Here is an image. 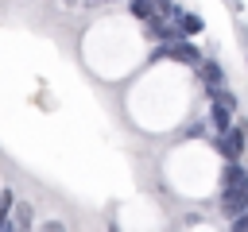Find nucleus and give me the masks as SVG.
<instances>
[{"instance_id":"obj_1","label":"nucleus","mask_w":248,"mask_h":232,"mask_svg":"<svg viewBox=\"0 0 248 232\" xmlns=\"http://www.w3.org/2000/svg\"><path fill=\"white\" fill-rule=\"evenodd\" d=\"M151 58H170V62L190 66V70H198V66H202V50H198V43H190V39H178V43H159Z\"/></svg>"},{"instance_id":"obj_2","label":"nucleus","mask_w":248,"mask_h":232,"mask_svg":"<svg viewBox=\"0 0 248 232\" xmlns=\"http://www.w3.org/2000/svg\"><path fill=\"white\" fill-rule=\"evenodd\" d=\"M221 143H225V162H240L248 151V120H232L229 131L221 135Z\"/></svg>"},{"instance_id":"obj_3","label":"nucleus","mask_w":248,"mask_h":232,"mask_svg":"<svg viewBox=\"0 0 248 232\" xmlns=\"http://www.w3.org/2000/svg\"><path fill=\"white\" fill-rule=\"evenodd\" d=\"M128 12H132L140 23H147V19L170 15V12H174V0H128Z\"/></svg>"},{"instance_id":"obj_4","label":"nucleus","mask_w":248,"mask_h":232,"mask_svg":"<svg viewBox=\"0 0 248 232\" xmlns=\"http://www.w3.org/2000/svg\"><path fill=\"white\" fill-rule=\"evenodd\" d=\"M217 213L221 217H240V213H248V186H240V189H221V197H217Z\"/></svg>"},{"instance_id":"obj_5","label":"nucleus","mask_w":248,"mask_h":232,"mask_svg":"<svg viewBox=\"0 0 248 232\" xmlns=\"http://www.w3.org/2000/svg\"><path fill=\"white\" fill-rule=\"evenodd\" d=\"M170 19H174V27H178V35H182V39H194V35H202V31H205V19H202L198 12H186L182 4H174Z\"/></svg>"},{"instance_id":"obj_6","label":"nucleus","mask_w":248,"mask_h":232,"mask_svg":"<svg viewBox=\"0 0 248 232\" xmlns=\"http://www.w3.org/2000/svg\"><path fill=\"white\" fill-rule=\"evenodd\" d=\"M198 77H202L205 93H213V89H225V66H221L217 58H202V66H198Z\"/></svg>"},{"instance_id":"obj_7","label":"nucleus","mask_w":248,"mask_h":232,"mask_svg":"<svg viewBox=\"0 0 248 232\" xmlns=\"http://www.w3.org/2000/svg\"><path fill=\"white\" fill-rule=\"evenodd\" d=\"M8 220H12V228H16V232H31V224H35V205H31L27 197H16V205H12Z\"/></svg>"},{"instance_id":"obj_8","label":"nucleus","mask_w":248,"mask_h":232,"mask_svg":"<svg viewBox=\"0 0 248 232\" xmlns=\"http://www.w3.org/2000/svg\"><path fill=\"white\" fill-rule=\"evenodd\" d=\"M143 27H147V35H151V39H155V43H178V39H182V35H178V27H174V19H170V15H163V19H147V23H143Z\"/></svg>"},{"instance_id":"obj_9","label":"nucleus","mask_w":248,"mask_h":232,"mask_svg":"<svg viewBox=\"0 0 248 232\" xmlns=\"http://www.w3.org/2000/svg\"><path fill=\"white\" fill-rule=\"evenodd\" d=\"M205 120H209V135H225V131H229V124H232V112H229L225 104L209 101V112H205Z\"/></svg>"},{"instance_id":"obj_10","label":"nucleus","mask_w":248,"mask_h":232,"mask_svg":"<svg viewBox=\"0 0 248 232\" xmlns=\"http://www.w3.org/2000/svg\"><path fill=\"white\" fill-rule=\"evenodd\" d=\"M240 186H248V166L225 162V170H221V189H240Z\"/></svg>"},{"instance_id":"obj_11","label":"nucleus","mask_w":248,"mask_h":232,"mask_svg":"<svg viewBox=\"0 0 248 232\" xmlns=\"http://www.w3.org/2000/svg\"><path fill=\"white\" fill-rule=\"evenodd\" d=\"M209 101H217V104H225L229 112H236V108H240V97H236V93H232L229 85H225V89H213V93H209Z\"/></svg>"},{"instance_id":"obj_12","label":"nucleus","mask_w":248,"mask_h":232,"mask_svg":"<svg viewBox=\"0 0 248 232\" xmlns=\"http://www.w3.org/2000/svg\"><path fill=\"white\" fill-rule=\"evenodd\" d=\"M229 232H248V213H240V217H232V224H229Z\"/></svg>"},{"instance_id":"obj_13","label":"nucleus","mask_w":248,"mask_h":232,"mask_svg":"<svg viewBox=\"0 0 248 232\" xmlns=\"http://www.w3.org/2000/svg\"><path fill=\"white\" fill-rule=\"evenodd\" d=\"M39 232H66V224H62V220H46Z\"/></svg>"},{"instance_id":"obj_14","label":"nucleus","mask_w":248,"mask_h":232,"mask_svg":"<svg viewBox=\"0 0 248 232\" xmlns=\"http://www.w3.org/2000/svg\"><path fill=\"white\" fill-rule=\"evenodd\" d=\"M101 4H112V0H101Z\"/></svg>"}]
</instances>
